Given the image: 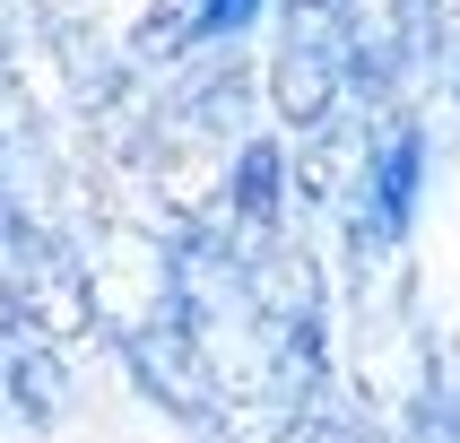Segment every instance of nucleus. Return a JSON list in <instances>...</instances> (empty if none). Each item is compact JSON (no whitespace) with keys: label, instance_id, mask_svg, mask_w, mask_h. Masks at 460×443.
<instances>
[{"label":"nucleus","instance_id":"1","mask_svg":"<svg viewBox=\"0 0 460 443\" xmlns=\"http://www.w3.org/2000/svg\"><path fill=\"white\" fill-rule=\"evenodd\" d=\"M348 26H357V0H279V52H270L279 122L313 130V122H331L339 104H357V87H348Z\"/></svg>","mask_w":460,"mask_h":443},{"label":"nucleus","instance_id":"6","mask_svg":"<svg viewBox=\"0 0 460 443\" xmlns=\"http://www.w3.org/2000/svg\"><path fill=\"white\" fill-rule=\"evenodd\" d=\"M443 61H452V96H460V35H452V52H443Z\"/></svg>","mask_w":460,"mask_h":443},{"label":"nucleus","instance_id":"2","mask_svg":"<svg viewBox=\"0 0 460 443\" xmlns=\"http://www.w3.org/2000/svg\"><path fill=\"white\" fill-rule=\"evenodd\" d=\"M296 443H391V417H383V400H374V391H357V383H322V400L305 409Z\"/></svg>","mask_w":460,"mask_h":443},{"label":"nucleus","instance_id":"3","mask_svg":"<svg viewBox=\"0 0 460 443\" xmlns=\"http://www.w3.org/2000/svg\"><path fill=\"white\" fill-rule=\"evenodd\" d=\"M391 443H460V383L426 365L400 400H391Z\"/></svg>","mask_w":460,"mask_h":443},{"label":"nucleus","instance_id":"5","mask_svg":"<svg viewBox=\"0 0 460 443\" xmlns=\"http://www.w3.org/2000/svg\"><path fill=\"white\" fill-rule=\"evenodd\" d=\"M435 365H443V374H452V383H460V331H452V339H443V348H435Z\"/></svg>","mask_w":460,"mask_h":443},{"label":"nucleus","instance_id":"4","mask_svg":"<svg viewBox=\"0 0 460 443\" xmlns=\"http://www.w3.org/2000/svg\"><path fill=\"white\" fill-rule=\"evenodd\" d=\"M261 9H270V0H174L165 35H174V52H217V44H234V35H252Z\"/></svg>","mask_w":460,"mask_h":443}]
</instances>
